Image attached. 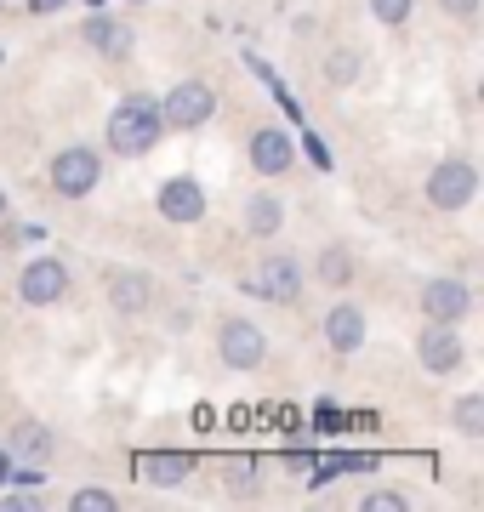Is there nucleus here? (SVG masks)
<instances>
[{
	"label": "nucleus",
	"instance_id": "obj_1",
	"mask_svg": "<svg viewBox=\"0 0 484 512\" xmlns=\"http://www.w3.org/2000/svg\"><path fill=\"white\" fill-rule=\"evenodd\" d=\"M160 137H166V120H160V97H149V92H126L114 103L109 126H103V143H109V154H120V160L154 154Z\"/></svg>",
	"mask_w": 484,
	"mask_h": 512
},
{
	"label": "nucleus",
	"instance_id": "obj_2",
	"mask_svg": "<svg viewBox=\"0 0 484 512\" xmlns=\"http://www.w3.org/2000/svg\"><path fill=\"white\" fill-rule=\"evenodd\" d=\"M422 200L433 205V211H467V205L479 200V165L473 160H439L428 171V183H422Z\"/></svg>",
	"mask_w": 484,
	"mask_h": 512
},
{
	"label": "nucleus",
	"instance_id": "obj_3",
	"mask_svg": "<svg viewBox=\"0 0 484 512\" xmlns=\"http://www.w3.org/2000/svg\"><path fill=\"white\" fill-rule=\"evenodd\" d=\"M97 183H103V154H97V148L69 143V148H57V154H52V188H57V200H86Z\"/></svg>",
	"mask_w": 484,
	"mask_h": 512
},
{
	"label": "nucleus",
	"instance_id": "obj_4",
	"mask_svg": "<svg viewBox=\"0 0 484 512\" xmlns=\"http://www.w3.org/2000/svg\"><path fill=\"white\" fill-rule=\"evenodd\" d=\"M211 114H217V86H205V80H177V86L160 97L166 131H200Z\"/></svg>",
	"mask_w": 484,
	"mask_h": 512
},
{
	"label": "nucleus",
	"instance_id": "obj_5",
	"mask_svg": "<svg viewBox=\"0 0 484 512\" xmlns=\"http://www.w3.org/2000/svg\"><path fill=\"white\" fill-rule=\"evenodd\" d=\"M217 359L228 370H262L268 365V330L257 319H223L217 325Z\"/></svg>",
	"mask_w": 484,
	"mask_h": 512
},
{
	"label": "nucleus",
	"instance_id": "obj_6",
	"mask_svg": "<svg viewBox=\"0 0 484 512\" xmlns=\"http://www.w3.org/2000/svg\"><path fill=\"white\" fill-rule=\"evenodd\" d=\"M245 291H257L262 302H274V308H291L302 296V262L291 251H268L257 262V279H251Z\"/></svg>",
	"mask_w": 484,
	"mask_h": 512
},
{
	"label": "nucleus",
	"instance_id": "obj_7",
	"mask_svg": "<svg viewBox=\"0 0 484 512\" xmlns=\"http://www.w3.org/2000/svg\"><path fill=\"white\" fill-rule=\"evenodd\" d=\"M416 359H422V370H428V376H439V382H445V376H456V370H462V359H467L462 330L428 319V325H422V336H416Z\"/></svg>",
	"mask_w": 484,
	"mask_h": 512
},
{
	"label": "nucleus",
	"instance_id": "obj_8",
	"mask_svg": "<svg viewBox=\"0 0 484 512\" xmlns=\"http://www.w3.org/2000/svg\"><path fill=\"white\" fill-rule=\"evenodd\" d=\"M18 296H23V308H52V302H63V296H69V268H63L57 256H35V262H23Z\"/></svg>",
	"mask_w": 484,
	"mask_h": 512
},
{
	"label": "nucleus",
	"instance_id": "obj_9",
	"mask_svg": "<svg viewBox=\"0 0 484 512\" xmlns=\"http://www.w3.org/2000/svg\"><path fill=\"white\" fill-rule=\"evenodd\" d=\"M154 211L166 222H200L205 211H211V200H205V188H200V177H166L160 183V194H154Z\"/></svg>",
	"mask_w": 484,
	"mask_h": 512
},
{
	"label": "nucleus",
	"instance_id": "obj_10",
	"mask_svg": "<svg viewBox=\"0 0 484 512\" xmlns=\"http://www.w3.org/2000/svg\"><path fill=\"white\" fill-rule=\"evenodd\" d=\"M416 302H422V319H439V325H462L467 313H473V291H467L462 279H428L416 291Z\"/></svg>",
	"mask_w": 484,
	"mask_h": 512
},
{
	"label": "nucleus",
	"instance_id": "obj_11",
	"mask_svg": "<svg viewBox=\"0 0 484 512\" xmlns=\"http://www.w3.org/2000/svg\"><path fill=\"white\" fill-rule=\"evenodd\" d=\"M291 165H297L291 131H280V126H257L251 131V171H257V177H285Z\"/></svg>",
	"mask_w": 484,
	"mask_h": 512
},
{
	"label": "nucleus",
	"instance_id": "obj_12",
	"mask_svg": "<svg viewBox=\"0 0 484 512\" xmlns=\"http://www.w3.org/2000/svg\"><path fill=\"white\" fill-rule=\"evenodd\" d=\"M365 336H371V325H365V313L354 308V302H336L331 313H325V348L331 353H359L365 348Z\"/></svg>",
	"mask_w": 484,
	"mask_h": 512
},
{
	"label": "nucleus",
	"instance_id": "obj_13",
	"mask_svg": "<svg viewBox=\"0 0 484 512\" xmlns=\"http://www.w3.org/2000/svg\"><path fill=\"white\" fill-rule=\"evenodd\" d=\"M103 291H109L114 313H143L154 302V279L137 274V268H109V274H103Z\"/></svg>",
	"mask_w": 484,
	"mask_h": 512
},
{
	"label": "nucleus",
	"instance_id": "obj_14",
	"mask_svg": "<svg viewBox=\"0 0 484 512\" xmlns=\"http://www.w3.org/2000/svg\"><path fill=\"white\" fill-rule=\"evenodd\" d=\"M80 40H86L92 52H103L109 63H126L131 57V29L120 18H86L80 23Z\"/></svg>",
	"mask_w": 484,
	"mask_h": 512
},
{
	"label": "nucleus",
	"instance_id": "obj_15",
	"mask_svg": "<svg viewBox=\"0 0 484 512\" xmlns=\"http://www.w3.org/2000/svg\"><path fill=\"white\" fill-rule=\"evenodd\" d=\"M188 473H194V456H183V450L137 456V478H143V484H154V490H177V484H183Z\"/></svg>",
	"mask_w": 484,
	"mask_h": 512
},
{
	"label": "nucleus",
	"instance_id": "obj_16",
	"mask_svg": "<svg viewBox=\"0 0 484 512\" xmlns=\"http://www.w3.org/2000/svg\"><path fill=\"white\" fill-rule=\"evenodd\" d=\"M280 222H285L280 194H251V200H245V234L251 239H274L280 234Z\"/></svg>",
	"mask_w": 484,
	"mask_h": 512
},
{
	"label": "nucleus",
	"instance_id": "obj_17",
	"mask_svg": "<svg viewBox=\"0 0 484 512\" xmlns=\"http://www.w3.org/2000/svg\"><path fill=\"white\" fill-rule=\"evenodd\" d=\"M319 285L325 291H348L354 285V251L348 245H325L319 251Z\"/></svg>",
	"mask_w": 484,
	"mask_h": 512
},
{
	"label": "nucleus",
	"instance_id": "obj_18",
	"mask_svg": "<svg viewBox=\"0 0 484 512\" xmlns=\"http://www.w3.org/2000/svg\"><path fill=\"white\" fill-rule=\"evenodd\" d=\"M223 490L234 495V501H257V495H262L257 461H228V467H223Z\"/></svg>",
	"mask_w": 484,
	"mask_h": 512
},
{
	"label": "nucleus",
	"instance_id": "obj_19",
	"mask_svg": "<svg viewBox=\"0 0 484 512\" xmlns=\"http://www.w3.org/2000/svg\"><path fill=\"white\" fill-rule=\"evenodd\" d=\"M12 456L46 461V456H52V433H46L40 421H23V427H12Z\"/></svg>",
	"mask_w": 484,
	"mask_h": 512
},
{
	"label": "nucleus",
	"instance_id": "obj_20",
	"mask_svg": "<svg viewBox=\"0 0 484 512\" xmlns=\"http://www.w3.org/2000/svg\"><path fill=\"white\" fill-rule=\"evenodd\" d=\"M450 421H456L462 439H484V393H462L456 410H450Z\"/></svg>",
	"mask_w": 484,
	"mask_h": 512
},
{
	"label": "nucleus",
	"instance_id": "obj_21",
	"mask_svg": "<svg viewBox=\"0 0 484 512\" xmlns=\"http://www.w3.org/2000/svg\"><path fill=\"white\" fill-rule=\"evenodd\" d=\"M359 74H365V57H359L354 46H336V52L325 57V80H331V86H354Z\"/></svg>",
	"mask_w": 484,
	"mask_h": 512
},
{
	"label": "nucleus",
	"instance_id": "obj_22",
	"mask_svg": "<svg viewBox=\"0 0 484 512\" xmlns=\"http://www.w3.org/2000/svg\"><path fill=\"white\" fill-rule=\"evenodd\" d=\"M410 12H416V0H371V18L382 23V29H399V23H410Z\"/></svg>",
	"mask_w": 484,
	"mask_h": 512
},
{
	"label": "nucleus",
	"instance_id": "obj_23",
	"mask_svg": "<svg viewBox=\"0 0 484 512\" xmlns=\"http://www.w3.org/2000/svg\"><path fill=\"white\" fill-rule=\"evenodd\" d=\"M359 507H365V512H410V495L399 490V484H388V490H371Z\"/></svg>",
	"mask_w": 484,
	"mask_h": 512
},
{
	"label": "nucleus",
	"instance_id": "obj_24",
	"mask_svg": "<svg viewBox=\"0 0 484 512\" xmlns=\"http://www.w3.org/2000/svg\"><path fill=\"white\" fill-rule=\"evenodd\" d=\"M69 507H75V512H114L120 501H114L109 490H75V495H69Z\"/></svg>",
	"mask_w": 484,
	"mask_h": 512
},
{
	"label": "nucleus",
	"instance_id": "obj_25",
	"mask_svg": "<svg viewBox=\"0 0 484 512\" xmlns=\"http://www.w3.org/2000/svg\"><path fill=\"white\" fill-rule=\"evenodd\" d=\"M479 6H484V0H439V12L456 18V23H473V18H479Z\"/></svg>",
	"mask_w": 484,
	"mask_h": 512
},
{
	"label": "nucleus",
	"instance_id": "obj_26",
	"mask_svg": "<svg viewBox=\"0 0 484 512\" xmlns=\"http://www.w3.org/2000/svg\"><path fill=\"white\" fill-rule=\"evenodd\" d=\"M57 6H69V0H29V12H35V18H46V12H57Z\"/></svg>",
	"mask_w": 484,
	"mask_h": 512
},
{
	"label": "nucleus",
	"instance_id": "obj_27",
	"mask_svg": "<svg viewBox=\"0 0 484 512\" xmlns=\"http://www.w3.org/2000/svg\"><path fill=\"white\" fill-rule=\"evenodd\" d=\"M0 222H6V194H0Z\"/></svg>",
	"mask_w": 484,
	"mask_h": 512
},
{
	"label": "nucleus",
	"instance_id": "obj_28",
	"mask_svg": "<svg viewBox=\"0 0 484 512\" xmlns=\"http://www.w3.org/2000/svg\"><path fill=\"white\" fill-rule=\"evenodd\" d=\"M0 478H6V456H0Z\"/></svg>",
	"mask_w": 484,
	"mask_h": 512
},
{
	"label": "nucleus",
	"instance_id": "obj_29",
	"mask_svg": "<svg viewBox=\"0 0 484 512\" xmlns=\"http://www.w3.org/2000/svg\"><path fill=\"white\" fill-rule=\"evenodd\" d=\"M0 6H6V0H0Z\"/></svg>",
	"mask_w": 484,
	"mask_h": 512
}]
</instances>
